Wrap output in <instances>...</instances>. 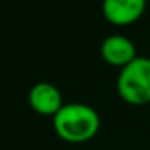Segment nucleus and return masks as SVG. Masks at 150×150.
Returning <instances> with one entry per match:
<instances>
[{
    "label": "nucleus",
    "instance_id": "1",
    "mask_svg": "<svg viewBox=\"0 0 150 150\" xmlns=\"http://www.w3.org/2000/svg\"><path fill=\"white\" fill-rule=\"evenodd\" d=\"M53 131L68 144H84L100 131V115L87 103H65L52 118Z\"/></svg>",
    "mask_w": 150,
    "mask_h": 150
},
{
    "label": "nucleus",
    "instance_id": "2",
    "mask_svg": "<svg viewBox=\"0 0 150 150\" xmlns=\"http://www.w3.org/2000/svg\"><path fill=\"white\" fill-rule=\"evenodd\" d=\"M116 92L121 100L134 107L150 103V57H137L121 68Z\"/></svg>",
    "mask_w": 150,
    "mask_h": 150
},
{
    "label": "nucleus",
    "instance_id": "3",
    "mask_svg": "<svg viewBox=\"0 0 150 150\" xmlns=\"http://www.w3.org/2000/svg\"><path fill=\"white\" fill-rule=\"evenodd\" d=\"M28 103L36 111L37 115L42 116H55L63 107V95L62 91L55 84L47 81H40L34 84L29 89L28 94Z\"/></svg>",
    "mask_w": 150,
    "mask_h": 150
},
{
    "label": "nucleus",
    "instance_id": "4",
    "mask_svg": "<svg viewBox=\"0 0 150 150\" xmlns=\"http://www.w3.org/2000/svg\"><path fill=\"white\" fill-rule=\"evenodd\" d=\"M100 53L102 58L108 65L118 66V68H124L134 58L139 57L132 40L127 39L126 36H121V34H113V36L105 37L100 47Z\"/></svg>",
    "mask_w": 150,
    "mask_h": 150
},
{
    "label": "nucleus",
    "instance_id": "5",
    "mask_svg": "<svg viewBox=\"0 0 150 150\" xmlns=\"http://www.w3.org/2000/svg\"><path fill=\"white\" fill-rule=\"evenodd\" d=\"M145 0H103V16L116 26H126L142 16Z\"/></svg>",
    "mask_w": 150,
    "mask_h": 150
}]
</instances>
